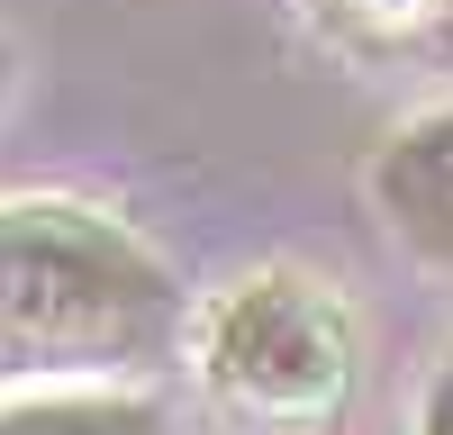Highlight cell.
Masks as SVG:
<instances>
[{"instance_id":"1","label":"cell","mask_w":453,"mask_h":435,"mask_svg":"<svg viewBox=\"0 0 453 435\" xmlns=\"http://www.w3.org/2000/svg\"><path fill=\"white\" fill-rule=\"evenodd\" d=\"M191 345V300L119 209L73 191L0 200V390L127 381Z\"/></svg>"},{"instance_id":"2","label":"cell","mask_w":453,"mask_h":435,"mask_svg":"<svg viewBox=\"0 0 453 435\" xmlns=\"http://www.w3.org/2000/svg\"><path fill=\"white\" fill-rule=\"evenodd\" d=\"M191 372L254 435H335L363 390V326L309 263H245L191 309Z\"/></svg>"},{"instance_id":"3","label":"cell","mask_w":453,"mask_h":435,"mask_svg":"<svg viewBox=\"0 0 453 435\" xmlns=\"http://www.w3.org/2000/svg\"><path fill=\"white\" fill-rule=\"evenodd\" d=\"M363 200L418 272L453 281V100L399 118L363 164Z\"/></svg>"},{"instance_id":"4","label":"cell","mask_w":453,"mask_h":435,"mask_svg":"<svg viewBox=\"0 0 453 435\" xmlns=\"http://www.w3.org/2000/svg\"><path fill=\"white\" fill-rule=\"evenodd\" d=\"M299 27L354 72H444L453 0H290Z\"/></svg>"},{"instance_id":"5","label":"cell","mask_w":453,"mask_h":435,"mask_svg":"<svg viewBox=\"0 0 453 435\" xmlns=\"http://www.w3.org/2000/svg\"><path fill=\"white\" fill-rule=\"evenodd\" d=\"M0 435H173L155 390L127 381H73V390H10Z\"/></svg>"},{"instance_id":"6","label":"cell","mask_w":453,"mask_h":435,"mask_svg":"<svg viewBox=\"0 0 453 435\" xmlns=\"http://www.w3.org/2000/svg\"><path fill=\"white\" fill-rule=\"evenodd\" d=\"M408 435H453V345L426 362V381H418V417H408Z\"/></svg>"},{"instance_id":"7","label":"cell","mask_w":453,"mask_h":435,"mask_svg":"<svg viewBox=\"0 0 453 435\" xmlns=\"http://www.w3.org/2000/svg\"><path fill=\"white\" fill-rule=\"evenodd\" d=\"M10 82H19V55H10V36H0V100H10Z\"/></svg>"}]
</instances>
